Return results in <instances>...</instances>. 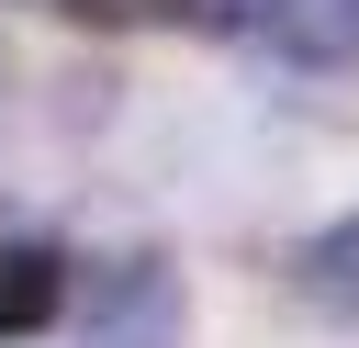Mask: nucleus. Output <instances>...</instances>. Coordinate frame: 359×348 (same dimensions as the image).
Here are the masks:
<instances>
[{
	"instance_id": "nucleus-1",
	"label": "nucleus",
	"mask_w": 359,
	"mask_h": 348,
	"mask_svg": "<svg viewBox=\"0 0 359 348\" xmlns=\"http://www.w3.org/2000/svg\"><path fill=\"white\" fill-rule=\"evenodd\" d=\"M79 348H191V292L157 247H123L79 292Z\"/></svg>"
},
{
	"instance_id": "nucleus-2",
	"label": "nucleus",
	"mask_w": 359,
	"mask_h": 348,
	"mask_svg": "<svg viewBox=\"0 0 359 348\" xmlns=\"http://www.w3.org/2000/svg\"><path fill=\"white\" fill-rule=\"evenodd\" d=\"M269 45L292 67H348L359 56V0H280L269 11Z\"/></svg>"
},
{
	"instance_id": "nucleus-3",
	"label": "nucleus",
	"mask_w": 359,
	"mask_h": 348,
	"mask_svg": "<svg viewBox=\"0 0 359 348\" xmlns=\"http://www.w3.org/2000/svg\"><path fill=\"white\" fill-rule=\"evenodd\" d=\"M56 303H67V269H56V247H0V337H34Z\"/></svg>"
},
{
	"instance_id": "nucleus-4",
	"label": "nucleus",
	"mask_w": 359,
	"mask_h": 348,
	"mask_svg": "<svg viewBox=\"0 0 359 348\" xmlns=\"http://www.w3.org/2000/svg\"><path fill=\"white\" fill-rule=\"evenodd\" d=\"M292 281H303V303H325V314H359V213H348V225H325V236L292 258Z\"/></svg>"
},
{
	"instance_id": "nucleus-5",
	"label": "nucleus",
	"mask_w": 359,
	"mask_h": 348,
	"mask_svg": "<svg viewBox=\"0 0 359 348\" xmlns=\"http://www.w3.org/2000/svg\"><path fill=\"white\" fill-rule=\"evenodd\" d=\"M180 11H191L202 34H269V11H280V0H180Z\"/></svg>"
},
{
	"instance_id": "nucleus-6",
	"label": "nucleus",
	"mask_w": 359,
	"mask_h": 348,
	"mask_svg": "<svg viewBox=\"0 0 359 348\" xmlns=\"http://www.w3.org/2000/svg\"><path fill=\"white\" fill-rule=\"evenodd\" d=\"M56 11H79V22H157V11H180V0H56Z\"/></svg>"
}]
</instances>
